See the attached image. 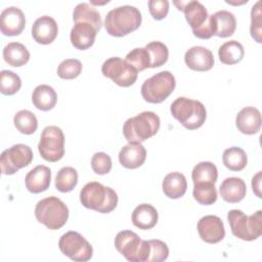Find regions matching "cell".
I'll return each instance as SVG.
<instances>
[{"label":"cell","instance_id":"cell-30","mask_svg":"<svg viewBox=\"0 0 262 262\" xmlns=\"http://www.w3.org/2000/svg\"><path fill=\"white\" fill-rule=\"evenodd\" d=\"M222 161L224 166L230 171H242L248 163L246 151L237 146L226 148L222 155Z\"/></svg>","mask_w":262,"mask_h":262},{"label":"cell","instance_id":"cell-40","mask_svg":"<svg viewBox=\"0 0 262 262\" xmlns=\"http://www.w3.org/2000/svg\"><path fill=\"white\" fill-rule=\"evenodd\" d=\"M250 32L252 38L258 42H262V21H261V8L260 1H257L256 4L252 7L251 10V27Z\"/></svg>","mask_w":262,"mask_h":262},{"label":"cell","instance_id":"cell-25","mask_svg":"<svg viewBox=\"0 0 262 262\" xmlns=\"http://www.w3.org/2000/svg\"><path fill=\"white\" fill-rule=\"evenodd\" d=\"M162 188L165 195L169 199H179L186 192V178L180 172H171L165 176Z\"/></svg>","mask_w":262,"mask_h":262},{"label":"cell","instance_id":"cell-11","mask_svg":"<svg viewBox=\"0 0 262 262\" xmlns=\"http://www.w3.org/2000/svg\"><path fill=\"white\" fill-rule=\"evenodd\" d=\"M60 252L77 262H86L92 258L93 249L88 241L77 231H68L58 242Z\"/></svg>","mask_w":262,"mask_h":262},{"label":"cell","instance_id":"cell-6","mask_svg":"<svg viewBox=\"0 0 262 262\" xmlns=\"http://www.w3.org/2000/svg\"><path fill=\"white\" fill-rule=\"evenodd\" d=\"M35 216L36 219L47 228L56 230L67 223L69 209L60 199L56 196H48L37 203Z\"/></svg>","mask_w":262,"mask_h":262},{"label":"cell","instance_id":"cell-19","mask_svg":"<svg viewBox=\"0 0 262 262\" xmlns=\"http://www.w3.org/2000/svg\"><path fill=\"white\" fill-rule=\"evenodd\" d=\"M51 180V171L48 167L44 165L36 166L32 169L25 178V183L27 189L32 193H40L45 191Z\"/></svg>","mask_w":262,"mask_h":262},{"label":"cell","instance_id":"cell-36","mask_svg":"<svg viewBox=\"0 0 262 262\" xmlns=\"http://www.w3.org/2000/svg\"><path fill=\"white\" fill-rule=\"evenodd\" d=\"M21 87V80L17 74L11 71H1L0 73V91L4 95H13Z\"/></svg>","mask_w":262,"mask_h":262},{"label":"cell","instance_id":"cell-39","mask_svg":"<svg viewBox=\"0 0 262 262\" xmlns=\"http://www.w3.org/2000/svg\"><path fill=\"white\" fill-rule=\"evenodd\" d=\"M149 244V256L147 262H162L169 256L168 246L160 239H150Z\"/></svg>","mask_w":262,"mask_h":262},{"label":"cell","instance_id":"cell-2","mask_svg":"<svg viewBox=\"0 0 262 262\" xmlns=\"http://www.w3.org/2000/svg\"><path fill=\"white\" fill-rule=\"evenodd\" d=\"M80 202L87 209L99 213H110L118 205V195L113 188L97 181H91L81 189Z\"/></svg>","mask_w":262,"mask_h":262},{"label":"cell","instance_id":"cell-14","mask_svg":"<svg viewBox=\"0 0 262 262\" xmlns=\"http://www.w3.org/2000/svg\"><path fill=\"white\" fill-rule=\"evenodd\" d=\"M200 237L208 244H217L224 238L225 229L222 220L218 216L207 215L198 222Z\"/></svg>","mask_w":262,"mask_h":262},{"label":"cell","instance_id":"cell-9","mask_svg":"<svg viewBox=\"0 0 262 262\" xmlns=\"http://www.w3.org/2000/svg\"><path fill=\"white\" fill-rule=\"evenodd\" d=\"M186 21L193 35L200 39H210L214 36L212 15L208 14L206 7L199 1H187L183 6Z\"/></svg>","mask_w":262,"mask_h":262},{"label":"cell","instance_id":"cell-31","mask_svg":"<svg viewBox=\"0 0 262 262\" xmlns=\"http://www.w3.org/2000/svg\"><path fill=\"white\" fill-rule=\"evenodd\" d=\"M218 171L216 166L211 162H201L196 164L191 172V179L193 184L201 182L214 183L217 181Z\"/></svg>","mask_w":262,"mask_h":262},{"label":"cell","instance_id":"cell-18","mask_svg":"<svg viewBox=\"0 0 262 262\" xmlns=\"http://www.w3.org/2000/svg\"><path fill=\"white\" fill-rule=\"evenodd\" d=\"M261 114L254 106H246L242 108L235 118V125L239 132L247 135L256 134L261 128Z\"/></svg>","mask_w":262,"mask_h":262},{"label":"cell","instance_id":"cell-15","mask_svg":"<svg viewBox=\"0 0 262 262\" xmlns=\"http://www.w3.org/2000/svg\"><path fill=\"white\" fill-rule=\"evenodd\" d=\"M26 26L24 12L14 6L5 8L0 15V29L5 36L19 35Z\"/></svg>","mask_w":262,"mask_h":262},{"label":"cell","instance_id":"cell-27","mask_svg":"<svg viewBox=\"0 0 262 262\" xmlns=\"http://www.w3.org/2000/svg\"><path fill=\"white\" fill-rule=\"evenodd\" d=\"M3 58L11 67H21L30 59L27 47L18 42H10L3 49Z\"/></svg>","mask_w":262,"mask_h":262},{"label":"cell","instance_id":"cell-32","mask_svg":"<svg viewBox=\"0 0 262 262\" xmlns=\"http://www.w3.org/2000/svg\"><path fill=\"white\" fill-rule=\"evenodd\" d=\"M13 123L15 128L26 135L33 134L38 128V120L36 116L28 110L17 112L13 117Z\"/></svg>","mask_w":262,"mask_h":262},{"label":"cell","instance_id":"cell-26","mask_svg":"<svg viewBox=\"0 0 262 262\" xmlns=\"http://www.w3.org/2000/svg\"><path fill=\"white\" fill-rule=\"evenodd\" d=\"M33 104L40 111H50L57 102V94L55 90L46 84L37 86L32 94Z\"/></svg>","mask_w":262,"mask_h":262},{"label":"cell","instance_id":"cell-35","mask_svg":"<svg viewBox=\"0 0 262 262\" xmlns=\"http://www.w3.org/2000/svg\"><path fill=\"white\" fill-rule=\"evenodd\" d=\"M194 200L201 205H212L217 201V190L214 183L201 182L193 186L192 191Z\"/></svg>","mask_w":262,"mask_h":262},{"label":"cell","instance_id":"cell-8","mask_svg":"<svg viewBox=\"0 0 262 262\" xmlns=\"http://www.w3.org/2000/svg\"><path fill=\"white\" fill-rule=\"evenodd\" d=\"M176 81L169 71L160 72L149 79H146L141 85V95L149 103H161L175 89Z\"/></svg>","mask_w":262,"mask_h":262},{"label":"cell","instance_id":"cell-37","mask_svg":"<svg viewBox=\"0 0 262 262\" xmlns=\"http://www.w3.org/2000/svg\"><path fill=\"white\" fill-rule=\"evenodd\" d=\"M126 61L134 67L137 72L144 71L150 67V59L147 50L144 48H134L126 55Z\"/></svg>","mask_w":262,"mask_h":262},{"label":"cell","instance_id":"cell-7","mask_svg":"<svg viewBox=\"0 0 262 262\" xmlns=\"http://www.w3.org/2000/svg\"><path fill=\"white\" fill-rule=\"evenodd\" d=\"M115 247L130 262H147L149 256L148 241L141 239L131 230H122L115 237Z\"/></svg>","mask_w":262,"mask_h":262},{"label":"cell","instance_id":"cell-5","mask_svg":"<svg viewBox=\"0 0 262 262\" xmlns=\"http://www.w3.org/2000/svg\"><path fill=\"white\" fill-rule=\"evenodd\" d=\"M227 220L232 234L243 241H254L262 234L261 210L247 216L243 211L233 209L228 212Z\"/></svg>","mask_w":262,"mask_h":262},{"label":"cell","instance_id":"cell-23","mask_svg":"<svg viewBox=\"0 0 262 262\" xmlns=\"http://www.w3.org/2000/svg\"><path fill=\"white\" fill-rule=\"evenodd\" d=\"M211 15L215 36L227 38L233 35L236 29V19L233 13L227 10H220Z\"/></svg>","mask_w":262,"mask_h":262},{"label":"cell","instance_id":"cell-22","mask_svg":"<svg viewBox=\"0 0 262 262\" xmlns=\"http://www.w3.org/2000/svg\"><path fill=\"white\" fill-rule=\"evenodd\" d=\"M221 198L230 204L241 202L247 192L245 181L238 177L225 178L219 187Z\"/></svg>","mask_w":262,"mask_h":262},{"label":"cell","instance_id":"cell-16","mask_svg":"<svg viewBox=\"0 0 262 262\" xmlns=\"http://www.w3.org/2000/svg\"><path fill=\"white\" fill-rule=\"evenodd\" d=\"M58 33V27L54 18L48 15L38 17L32 26V36L39 44L52 43Z\"/></svg>","mask_w":262,"mask_h":262},{"label":"cell","instance_id":"cell-28","mask_svg":"<svg viewBox=\"0 0 262 262\" xmlns=\"http://www.w3.org/2000/svg\"><path fill=\"white\" fill-rule=\"evenodd\" d=\"M73 18L75 24L77 23H87L90 24L98 32L101 28L102 21L99 12L95 7L91 6L89 3H79L73 13Z\"/></svg>","mask_w":262,"mask_h":262},{"label":"cell","instance_id":"cell-4","mask_svg":"<svg viewBox=\"0 0 262 262\" xmlns=\"http://www.w3.org/2000/svg\"><path fill=\"white\" fill-rule=\"evenodd\" d=\"M170 112L188 130H194L203 126L207 117L204 104L199 100L187 97L176 98L170 106Z\"/></svg>","mask_w":262,"mask_h":262},{"label":"cell","instance_id":"cell-21","mask_svg":"<svg viewBox=\"0 0 262 262\" xmlns=\"http://www.w3.org/2000/svg\"><path fill=\"white\" fill-rule=\"evenodd\" d=\"M146 159V150L141 143H128L124 145L119 152L121 165L127 169H136L140 167Z\"/></svg>","mask_w":262,"mask_h":262},{"label":"cell","instance_id":"cell-24","mask_svg":"<svg viewBox=\"0 0 262 262\" xmlns=\"http://www.w3.org/2000/svg\"><path fill=\"white\" fill-rule=\"evenodd\" d=\"M132 223L139 229L147 230L152 228L158 222V211L149 204H141L132 212Z\"/></svg>","mask_w":262,"mask_h":262},{"label":"cell","instance_id":"cell-20","mask_svg":"<svg viewBox=\"0 0 262 262\" xmlns=\"http://www.w3.org/2000/svg\"><path fill=\"white\" fill-rule=\"evenodd\" d=\"M96 34L97 31L90 24L77 23L71 30L70 39L74 47L80 50H86L93 45Z\"/></svg>","mask_w":262,"mask_h":262},{"label":"cell","instance_id":"cell-3","mask_svg":"<svg viewBox=\"0 0 262 262\" xmlns=\"http://www.w3.org/2000/svg\"><path fill=\"white\" fill-rule=\"evenodd\" d=\"M160 124V118L154 112H142L124 123L123 134L129 143H141L157 134Z\"/></svg>","mask_w":262,"mask_h":262},{"label":"cell","instance_id":"cell-29","mask_svg":"<svg viewBox=\"0 0 262 262\" xmlns=\"http://www.w3.org/2000/svg\"><path fill=\"white\" fill-rule=\"evenodd\" d=\"M218 55L222 63L235 64L244 58V55H245L244 46L235 40L227 41L219 47Z\"/></svg>","mask_w":262,"mask_h":262},{"label":"cell","instance_id":"cell-43","mask_svg":"<svg viewBox=\"0 0 262 262\" xmlns=\"http://www.w3.org/2000/svg\"><path fill=\"white\" fill-rule=\"evenodd\" d=\"M252 187L253 191L258 198H261V171H259L252 179Z\"/></svg>","mask_w":262,"mask_h":262},{"label":"cell","instance_id":"cell-34","mask_svg":"<svg viewBox=\"0 0 262 262\" xmlns=\"http://www.w3.org/2000/svg\"><path fill=\"white\" fill-rule=\"evenodd\" d=\"M145 49L147 50L150 59L149 69L162 67L168 60L169 50L164 43L160 41H152L146 44Z\"/></svg>","mask_w":262,"mask_h":262},{"label":"cell","instance_id":"cell-10","mask_svg":"<svg viewBox=\"0 0 262 262\" xmlns=\"http://www.w3.org/2000/svg\"><path fill=\"white\" fill-rule=\"evenodd\" d=\"M41 157L47 162H57L64 155V135L57 126H47L43 129L38 143Z\"/></svg>","mask_w":262,"mask_h":262},{"label":"cell","instance_id":"cell-41","mask_svg":"<svg viewBox=\"0 0 262 262\" xmlns=\"http://www.w3.org/2000/svg\"><path fill=\"white\" fill-rule=\"evenodd\" d=\"M91 168L98 175L107 174L112 169V159L105 152H95L91 159Z\"/></svg>","mask_w":262,"mask_h":262},{"label":"cell","instance_id":"cell-38","mask_svg":"<svg viewBox=\"0 0 262 262\" xmlns=\"http://www.w3.org/2000/svg\"><path fill=\"white\" fill-rule=\"evenodd\" d=\"M82 72V63L76 58H68L62 60L57 67V75L64 80L77 78Z\"/></svg>","mask_w":262,"mask_h":262},{"label":"cell","instance_id":"cell-1","mask_svg":"<svg viewBox=\"0 0 262 262\" xmlns=\"http://www.w3.org/2000/svg\"><path fill=\"white\" fill-rule=\"evenodd\" d=\"M141 25L140 11L131 5H123L110 10L104 19L106 32L114 37H123L137 30Z\"/></svg>","mask_w":262,"mask_h":262},{"label":"cell","instance_id":"cell-33","mask_svg":"<svg viewBox=\"0 0 262 262\" xmlns=\"http://www.w3.org/2000/svg\"><path fill=\"white\" fill-rule=\"evenodd\" d=\"M78 183V173L73 167L61 168L55 178V187L60 192H69Z\"/></svg>","mask_w":262,"mask_h":262},{"label":"cell","instance_id":"cell-42","mask_svg":"<svg viewBox=\"0 0 262 262\" xmlns=\"http://www.w3.org/2000/svg\"><path fill=\"white\" fill-rule=\"evenodd\" d=\"M148 9L150 15L157 19L161 20L165 18L169 11V1L168 0H149Z\"/></svg>","mask_w":262,"mask_h":262},{"label":"cell","instance_id":"cell-13","mask_svg":"<svg viewBox=\"0 0 262 262\" xmlns=\"http://www.w3.org/2000/svg\"><path fill=\"white\" fill-rule=\"evenodd\" d=\"M33 151L29 145L17 143L5 149L1 154V172L4 175H12L19 169L27 167L33 161Z\"/></svg>","mask_w":262,"mask_h":262},{"label":"cell","instance_id":"cell-12","mask_svg":"<svg viewBox=\"0 0 262 262\" xmlns=\"http://www.w3.org/2000/svg\"><path fill=\"white\" fill-rule=\"evenodd\" d=\"M104 77L110 78L121 87H129L133 85L137 79L138 72L126 59L120 57H111L106 59L101 67Z\"/></svg>","mask_w":262,"mask_h":262},{"label":"cell","instance_id":"cell-17","mask_svg":"<svg viewBox=\"0 0 262 262\" xmlns=\"http://www.w3.org/2000/svg\"><path fill=\"white\" fill-rule=\"evenodd\" d=\"M184 61L186 66L193 71L206 72L213 68L214 56L208 48L203 46H193L185 52Z\"/></svg>","mask_w":262,"mask_h":262}]
</instances>
